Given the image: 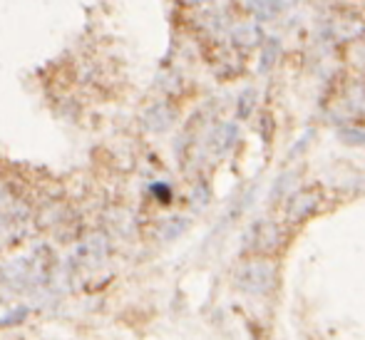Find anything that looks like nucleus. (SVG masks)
I'll return each mask as SVG.
<instances>
[{
	"mask_svg": "<svg viewBox=\"0 0 365 340\" xmlns=\"http://www.w3.org/2000/svg\"><path fill=\"white\" fill-rule=\"evenodd\" d=\"M276 271L266 261H254V264H246L239 271V286L249 293H269L274 286Z\"/></svg>",
	"mask_w": 365,
	"mask_h": 340,
	"instance_id": "nucleus-1",
	"label": "nucleus"
},
{
	"mask_svg": "<svg viewBox=\"0 0 365 340\" xmlns=\"http://www.w3.org/2000/svg\"><path fill=\"white\" fill-rule=\"evenodd\" d=\"M145 125L149 132H167L174 125V110L164 102H157L145 112Z\"/></svg>",
	"mask_w": 365,
	"mask_h": 340,
	"instance_id": "nucleus-2",
	"label": "nucleus"
},
{
	"mask_svg": "<svg viewBox=\"0 0 365 340\" xmlns=\"http://www.w3.org/2000/svg\"><path fill=\"white\" fill-rule=\"evenodd\" d=\"M318 204H321V194H318V192L296 194V197L291 199V204H289V219L291 221L306 219V216H311L313 211L318 209Z\"/></svg>",
	"mask_w": 365,
	"mask_h": 340,
	"instance_id": "nucleus-3",
	"label": "nucleus"
},
{
	"mask_svg": "<svg viewBox=\"0 0 365 340\" xmlns=\"http://www.w3.org/2000/svg\"><path fill=\"white\" fill-rule=\"evenodd\" d=\"M231 40H234V45H239V48H254V45L264 43L266 38H264V33H261L259 25L244 23V25H236Z\"/></svg>",
	"mask_w": 365,
	"mask_h": 340,
	"instance_id": "nucleus-4",
	"label": "nucleus"
},
{
	"mask_svg": "<svg viewBox=\"0 0 365 340\" xmlns=\"http://www.w3.org/2000/svg\"><path fill=\"white\" fill-rule=\"evenodd\" d=\"M261 45H264V48H261V58H259V72L261 75H266V72H271L274 70V65L279 63L281 43L276 38H266Z\"/></svg>",
	"mask_w": 365,
	"mask_h": 340,
	"instance_id": "nucleus-5",
	"label": "nucleus"
},
{
	"mask_svg": "<svg viewBox=\"0 0 365 340\" xmlns=\"http://www.w3.org/2000/svg\"><path fill=\"white\" fill-rule=\"evenodd\" d=\"M249 10L259 23H266V20H274L284 8L279 0H249Z\"/></svg>",
	"mask_w": 365,
	"mask_h": 340,
	"instance_id": "nucleus-6",
	"label": "nucleus"
},
{
	"mask_svg": "<svg viewBox=\"0 0 365 340\" xmlns=\"http://www.w3.org/2000/svg\"><path fill=\"white\" fill-rule=\"evenodd\" d=\"M236 137H239V130H236V125H221L217 132H214L212 137V147L217 154H224L226 149L231 147V144L236 142Z\"/></svg>",
	"mask_w": 365,
	"mask_h": 340,
	"instance_id": "nucleus-7",
	"label": "nucleus"
},
{
	"mask_svg": "<svg viewBox=\"0 0 365 340\" xmlns=\"http://www.w3.org/2000/svg\"><path fill=\"white\" fill-rule=\"evenodd\" d=\"M254 102H256V90H251V87H249V90L241 92V97H239V110H236V112H239L241 120H246V117L251 115V110H254Z\"/></svg>",
	"mask_w": 365,
	"mask_h": 340,
	"instance_id": "nucleus-8",
	"label": "nucleus"
},
{
	"mask_svg": "<svg viewBox=\"0 0 365 340\" xmlns=\"http://www.w3.org/2000/svg\"><path fill=\"white\" fill-rule=\"evenodd\" d=\"M187 219H172V221H167L164 224V229H162V239H177L179 234H184V229H187Z\"/></svg>",
	"mask_w": 365,
	"mask_h": 340,
	"instance_id": "nucleus-9",
	"label": "nucleus"
},
{
	"mask_svg": "<svg viewBox=\"0 0 365 340\" xmlns=\"http://www.w3.org/2000/svg\"><path fill=\"white\" fill-rule=\"evenodd\" d=\"M341 139L348 144H365V132L363 130H341Z\"/></svg>",
	"mask_w": 365,
	"mask_h": 340,
	"instance_id": "nucleus-10",
	"label": "nucleus"
},
{
	"mask_svg": "<svg viewBox=\"0 0 365 340\" xmlns=\"http://www.w3.org/2000/svg\"><path fill=\"white\" fill-rule=\"evenodd\" d=\"M152 194H154V197H157L162 204H167L169 199H172V189H169L167 184H162V182L152 184Z\"/></svg>",
	"mask_w": 365,
	"mask_h": 340,
	"instance_id": "nucleus-11",
	"label": "nucleus"
},
{
	"mask_svg": "<svg viewBox=\"0 0 365 340\" xmlns=\"http://www.w3.org/2000/svg\"><path fill=\"white\" fill-rule=\"evenodd\" d=\"M23 316H28V308H18V311H15V313H10V316H5L3 321H0V326H10V323L23 321Z\"/></svg>",
	"mask_w": 365,
	"mask_h": 340,
	"instance_id": "nucleus-12",
	"label": "nucleus"
},
{
	"mask_svg": "<svg viewBox=\"0 0 365 340\" xmlns=\"http://www.w3.org/2000/svg\"><path fill=\"white\" fill-rule=\"evenodd\" d=\"M279 3H281V8H293L298 0H279Z\"/></svg>",
	"mask_w": 365,
	"mask_h": 340,
	"instance_id": "nucleus-13",
	"label": "nucleus"
},
{
	"mask_svg": "<svg viewBox=\"0 0 365 340\" xmlns=\"http://www.w3.org/2000/svg\"><path fill=\"white\" fill-rule=\"evenodd\" d=\"M5 199H8V197H5V192H3V187H0V209H3V204H5Z\"/></svg>",
	"mask_w": 365,
	"mask_h": 340,
	"instance_id": "nucleus-14",
	"label": "nucleus"
},
{
	"mask_svg": "<svg viewBox=\"0 0 365 340\" xmlns=\"http://www.w3.org/2000/svg\"><path fill=\"white\" fill-rule=\"evenodd\" d=\"M192 3H204V0H192Z\"/></svg>",
	"mask_w": 365,
	"mask_h": 340,
	"instance_id": "nucleus-15",
	"label": "nucleus"
}]
</instances>
